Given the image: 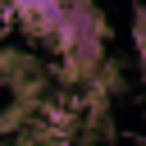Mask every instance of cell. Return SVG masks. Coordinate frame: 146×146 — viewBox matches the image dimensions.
I'll return each instance as SVG.
<instances>
[{"label":"cell","mask_w":146,"mask_h":146,"mask_svg":"<svg viewBox=\"0 0 146 146\" xmlns=\"http://www.w3.org/2000/svg\"><path fill=\"white\" fill-rule=\"evenodd\" d=\"M9 18H14V14H9V5H5V9H0V36H5V23H9Z\"/></svg>","instance_id":"cell-1"}]
</instances>
